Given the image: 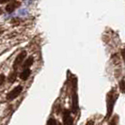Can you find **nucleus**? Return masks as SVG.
<instances>
[{
	"mask_svg": "<svg viewBox=\"0 0 125 125\" xmlns=\"http://www.w3.org/2000/svg\"><path fill=\"white\" fill-rule=\"evenodd\" d=\"M22 90H23V88L21 86H18V87L14 88L11 91H10L9 94L7 95V100L11 101L13 99H15V98H17L19 95H20V93L22 92Z\"/></svg>",
	"mask_w": 125,
	"mask_h": 125,
	"instance_id": "obj_2",
	"label": "nucleus"
},
{
	"mask_svg": "<svg viewBox=\"0 0 125 125\" xmlns=\"http://www.w3.org/2000/svg\"><path fill=\"white\" fill-rule=\"evenodd\" d=\"M1 13H2V10H1V9H0V14H1Z\"/></svg>",
	"mask_w": 125,
	"mask_h": 125,
	"instance_id": "obj_17",
	"label": "nucleus"
},
{
	"mask_svg": "<svg viewBox=\"0 0 125 125\" xmlns=\"http://www.w3.org/2000/svg\"><path fill=\"white\" fill-rule=\"evenodd\" d=\"M5 82V75L4 74H0V86Z\"/></svg>",
	"mask_w": 125,
	"mask_h": 125,
	"instance_id": "obj_13",
	"label": "nucleus"
},
{
	"mask_svg": "<svg viewBox=\"0 0 125 125\" xmlns=\"http://www.w3.org/2000/svg\"><path fill=\"white\" fill-rule=\"evenodd\" d=\"M63 122L65 125H73V119L71 117V113L69 110H65L63 113Z\"/></svg>",
	"mask_w": 125,
	"mask_h": 125,
	"instance_id": "obj_4",
	"label": "nucleus"
},
{
	"mask_svg": "<svg viewBox=\"0 0 125 125\" xmlns=\"http://www.w3.org/2000/svg\"><path fill=\"white\" fill-rule=\"evenodd\" d=\"M119 89L122 93H125V81L124 80H120L119 82Z\"/></svg>",
	"mask_w": 125,
	"mask_h": 125,
	"instance_id": "obj_9",
	"label": "nucleus"
},
{
	"mask_svg": "<svg viewBox=\"0 0 125 125\" xmlns=\"http://www.w3.org/2000/svg\"><path fill=\"white\" fill-rule=\"evenodd\" d=\"M72 109H73V113H77V111H78V98H77V94L76 93H74L73 95Z\"/></svg>",
	"mask_w": 125,
	"mask_h": 125,
	"instance_id": "obj_6",
	"label": "nucleus"
},
{
	"mask_svg": "<svg viewBox=\"0 0 125 125\" xmlns=\"http://www.w3.org/2000/svg\"><path fill=\"white\" fill-rule=\"evenodd\" d=\"M19 6H20V2L12 1V2H10V3L6 7V10L8 12H12V11H14Z\"/></svg>",
	"mask_w": 125,
	"mask_h": 125,
	"instance_id": "obj_5",
	"label": "nucleus"
},
{
	"mask_svg": "<svg viewBox=\"0 0 125 125\" xmlns=\"http://www.w3.org/2000/svg\"><path fill=\"white\" fill-rule=\"evenodd\" d=\"M121 56H122V58H123V60H124L125 62V48L121 50Z\"/></svg>",
	"mask_w": 125,
	"mask_h": 125,
	"instance_id": "obj_14",
	"label": "nucleus"
},
{
	"mask_svg": "<svg viewBox=\"0 0 125 125\" xmlns=\"http://www.w3.org/2000/svg\"><path fill=\"white\" fill-rule=\"evenodd\" d=\"M9 1H13V0H0V4H4V3H7Z\"/></svg>",
	"mask_w": 125,
	"mask_h": 125,
	"instance_id": "obj_15",
	"label": "nucleus"
},
{
	"mask_svg": "<svg viewBox=\"0 0 125 125\" xmlns=\"http://www.w3.org/2000/svg\"><path fill=\"white\" fill-rule=\"evenodd\" d=\"M47 125H57V123H56V119H53V118H51V119H48V121H47Z\"/></svg>",
	"mask_w": 125,
	"mask_h": 125,
	"instance_id": "obj_11",
	"label": "nucleus"
},
{
	"mask_svg": "<svg viewBox=\"0 0 125 125\" xmlns=\"http://www.w3.org/2000/svg\"><path fill=\"white\" fill-rule=\"evenodd\" d=\"M118 98V95L117 94H114V92L110 93L108 99H107V115H106V118H109L110 115L112 114L113 111V107H114V104L115 102L117 100Z\"/></svg>",
	"mask_w": 125,
	"mask_h": 125,
	"instance_id": "obj_1",
	"label": "nucleus"
},
{
	"mask_svg": "<svg viewBox=\"0 0 125 125\" xmlns=\"http://www.w3.org/2000/svg\"><path fill=\"white\" fill-rule=\"evenodd\" d=\"M32 64H33V57H32V56H29L27 59H25V63L23 64V68H24V69H28Z\"/></svg>",
	"mask_w": 125,
	"mask_h": 125,
	"instance_id": "obj_8",
	"label": "nucleus"
},
{
	"mask_svg": "<svg viewBox=\"0 0 125 125\" xmlns=\"http://www.w3.org/2000/svg\"><path fill=\"white\" fill-rule=\"evenodd\" d=\"M31 73V72H30V70L29 69H24V71L21 73V74H20V78L22 79V80H26L28 77H29V75Z\"/></svg>",
	"mask_w": 125,
	"mask_h": 125,
	"instance_id": "obj_7",
	"label": "nucleus"
},
{
	"mask_svg": "<svg viewBox=\"0 0 125 125\" xmlns=\"http://www.w3.org/2000/svg\"><path fill=\"white\" fill-rule=\"evenodd\" d=\"M57 125H62V124H61V123H58V124H57Z\"/></svg>",
	"mask_w": 125,
	"mask_h": 125,
	"instance_id": "obj_18",
	"label": "nucleus"
},
{
	"mask_svg": "<svg viewBox=\"0 0 125 125\" xmlns=\"http://www.w3.org/2000/svg\"><path fill=\"white\" fill-rule=\"evenodd\" d=\"M86 125H94V121L93 120H88Z\"/></svg>",
	"mask_w": 125,
	"mask_h": 125,
	"instance_id": "obj_16",
	"label": "nucleus"
},
{
	"mask_svg": "<svg viewBox=\"0 0 125 125\" xmlns=\"http://www.w3.org/2000/svg\"><path fill=\"white\" fill-rule=\"evenodd\" d=\"M118 119H119V117H118V116H115V117L112 119V120L110 121V125H117Z\"/></svg>",
	"mask_w": 125,
	"mask_h": 125,
	"instance_id": "obj_12",
	"label": "nucleus"
},
{
	"mask_svg": "<svg viewBox=\"0 0 125 125\" xmlns=\"http://www.w3.org/2000/svg\"><path fill=\"white\" fill-rule=\"evenodd\" d=\"M15 79H16V73H10V76H9V82H10V83H13V82L15 81Z\"/></svg>",
	"mask_w": 125,
	"mask_h": 125,
	"instance_id": "obj_10",
	"label": "nucleus"
},
{
	"mask_svg": "<svg viewBox=\"0 0 125 125\" xmlns=\"http://www.w3.org/2000/svg\"><path fill=\"white\" fill-rule=\"evenodd\" d=\"M25 57H26V52H25V51L21 52L18 56H17V57L15 58L14 62H13V69L15 70V71L18 69V67L20 66V64L24 61V59H25Z\"/></svg>",
	"mask_w": 125,
	"mask_h": 125,
	"instance_id": "obj_3",
	"label": "nucleus"
}]
</instances>
